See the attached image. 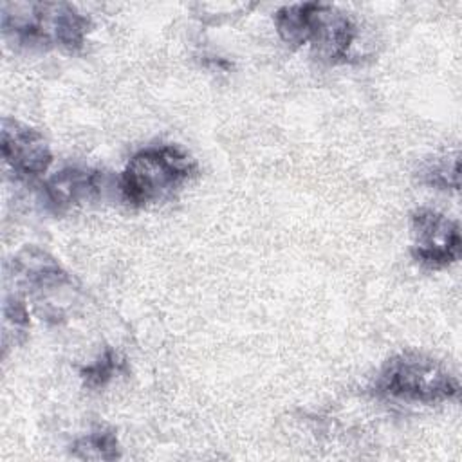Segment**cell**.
<instances>
[{"mask_svg":"<svg viewBox=\"0 0 462 462\" xmlns=\"http://www.w3.org/2000/svg\"><path fill=\"white\" fill-rule=\"evenodd\" d=\"M126 370H128L126 357L121 356L117 350L106 346L94 363L81 368L79 375L87 388L96 390V388L106 386L114 377H117L119 374H125Z\"/></svg>","mask_w":462,"mask_h":462,"instance_id":"obj_10","label":"cell"},{"mask_svg":"<svg viewBox=\"0 0 462 462\" xmlns=\"http://www.w3.org/2000/svg\"><path fill=\"white\" fill-rule=\"evenodd\" d=\"M4 318L5 323H13L14 328H27L29 327V310L23 300L18 296H7L4 301Z\"/></svg>","mask_w":462,"mask_h":462,"instance_id":"obj_12","label":"cell"},{"mask_svg":"<svg viewBox=\"0 0 462 462\" xmlns=\"http://www.w3.org/2000/svg\"><path fill=\"white\" fill-rule=\"evenodd\" d=\"M2 32L27 49H63L76 52L90 31V20L65 2H4Z\"/></svg>","mask_w":462,"mask_h":462,"instance_id":"obj_1","label":"cell"},{"mask_svg":"<svg viewBox=\"0 0 462 462\" xmlns=\"http://www.w3.org/2000/svg\"><path fill=\"white\" fill-rule=\"evenodd\" d=\"M280 38L291 47L310 45L316 58L327 63H345L357 36L356 23L348 14L328 4L283 5L274 14Z\"/></svg>","mask_w":462,"mask_h":462,"instance_id":"obj_2","label":"cell"},{"mask_svg":"<svg viewBox=\"0 0 462 462\" xmlns=\"http://www.w3.org/2000/svg\"><path fill=\"white\" fill-rule=\"evenodd\" d=\"M14 273L23 278L29 287L34 289H54L69 283L70 278L63 267L38 247L23 249L13 262Z\"/></svg>","mask_w":462,"mask_h":462,"instance_id":"obj_8","label":"cell"},{"mask_svg":"<svg viewBox=\"0 0 462 462\" xmlns=\"http://www.w3.org/2000/svg\"><path fill=\"white\" fill-rule=\"evenodd\" d=\"M197 173V162L175 144H159L132 155L119 177V191L130 206H148L173 195Z\"/></svg>","mask_w":462,"mask_h":462,"instance_id":"obj_3","label":"cell"},{"mask_svg":"<svg viewBox=\"0 0 462 462\" xmlns=\"http://www.w3.org/2000/svg\"><path fill=\"white\" fill-rule=\"evenodd\" d=\"M372 390L384 399L437 404L457 397L460 384L457 375H453L440 361L408 350L384 363Z\"/></svg>","mask_w":462,"mask_h":462,"instance_id":"obj_4","label":"cell"},{"mask_svg":"<svg viewBox=\"0 0 462 462\" xmlns=\"http://www.w3.org/2000/svg\"><path fill=\"white\" fill-rule=\"evenodd\" d=\"M105 173L87 168H65L43 184L47 204L54 211H63L101 193Z\"/></svg>","mask_w":462,"mask_h":462,"instance_id":"obj_7","label":"cell"},{"mask_svg":"<svg viewBox=\"0 0 462 462\" xmlns=\"http://www.w3.org/2000/svg\"><path fill=\"white\" fill-rule=\"evenodd\" d=\"M0 150L5 166L20 180L40 177L52 162L47 139L38 130L11 117L2 119Z\"/></svg>","mask_w":462,"mask_h":462,"instance_id":"obj_6","label":"cell"},{"mask_svg":"<svg viewBox=\"0 0 462 462\" xmlns=\"http://www.w3.org/2000/svg\"><path fill=\"white\" fill-rule=\"evenodd\" d=\"M70 453L81 460H116L121 457L119 440L112 428L97 426L70 446Z\"/></svg>","mask_w":462,"mask_h":462,"instance_id":"obj_9","label":"cell"},{"mask_svg":"<svg viewBox=\"0 0 462 462\" xmlns=\"http://www.w3.org/2000/svg\"><path fill=\"white\" fill-rule=\"evenodd\" d=\"M458 171H460L458 155L457 153L453 157L444 155L430 161L420 170V179L424 184L439 189H458Z\"/></svg>","mask_w":462,"mask_h":462,"instance_id":"obj_11","label":"cell"},{"mask_svg":"<svg viewBox=\"0 0 462 462\" xmlns=\"http://www.w3.org/2000/svg\"><path fill=\"white\" fill-rule=\"evenodd\" d=\"M411 235V258L426 269H444L460 256L462 240L458 222L435 209L420 208L413 211Z\"/></svg>","mask_w":462,"mask_h":462,"instance_id":"obj_5","label":"cell"}]
</instances>
